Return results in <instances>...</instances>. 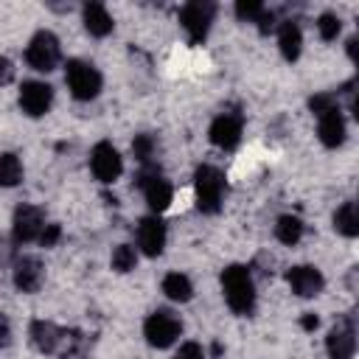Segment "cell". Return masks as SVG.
Returning <instances> with one entry per match:
<instances>
[{
    "mask_svg": "<svg viewBox=\"0 0 359 359\" xmlns=\"http://www.w3.org/2000/svg\"><path fill=\"white\" fill-rule=\"evenodd\" d=\"M222 289H224V300L236 314H252L255 309V283L247 266L233 264L222 272Z\"/></svg>",
    "mask_w": 359,
    "mask_h": 359,
    "instance_id": "1",
    "label": "cell"
},
{
    "mask_svg": "<svg viewBox=\"0 0 359 359\" xmlns=\"http://www.w3.org/2000/svg\"><path fill=\"white\" fill-rule=\"evenodd\" d=\"M196 185V208L202 213H219L224 199V174L213 165H199L194 174Z\"/></svg>",
    "mask_w": 359,
    "mask_h": 359,
    "instance_id": "2",
    "label": "cell"
},
{
    "mask_svg": "<svg viewBox=\"0 0 359 359\" xmlns=\"http://www.w3.org/2000/svg\"><path fill=\"white\" fill-rule=\"evenodd\" d=\"M65 81L70 87V95L79 98V101H93L101 93V73L84 59H70L67 62Z\"/></svg>",
    "mask_w": 359,
    "mask_h": 359,
    "instance_id": "3",
    "label": "cell"
},
{
    "mask_svg": "<svg viewBox=\"0 0 359 359\" xmlns=\"http://www.w3.org/2000/svg\"><path fill=\"white\" fill-rule=\"evenodd\" d=\"M180 334H182L180 317L171 314V311H165V309L149 314L146 323H143V337H146V342L154 345V348H171Z\"/></svg>",
    "mask_w": 359,
    "mask_h": 359,
    "instance_id": "4",
    "label": "cell"
},
{
    "mask_svg": "<svg viewBox=\"0 0 359 359\" xmlns=\"http://www.w3.org/2000/svg\"><path fill=\"white\" fill-rule=\"evenodd\" d=\"M59 56H62L59 39H56L50 31L34 34V39L28 42V50H25L28 65H31L34 70H39V73H50V70L59 65Z\"/></svg>",
    "mask_w": 359,
    "mask_h": 359,
    "instance_id": "5",
    "label": "cell"
},
{
    "mask_svg": "<svg viewBox=\"0 0 359 359\" xmlns=\"http://www.w3.org/2000/svg\"><path fill=\"white\" fill-rule=\"evenodd\" d=\"M213 14H216V6L213 3H205V0H194V3H185L180 8V22L188 31L191 42H202L208 36L210 22H213Z\"/></svg>",
    "mask_w": 359,
    "mask_h": 359,
    "instance_id": "6",
    "label": "cell"
},
{
    "mask_svg": "<svg viewBox=\"0 0 359 359\" xmlns=\"http://www.w3.org/2000/svg\"><path fill=\"white\" fill-rule=\"evenodd\" d=\"M90 168H93V174H95L98 182L109 185V182H115V180L121 177L123 160H121V154H118V149H115L112 143L101 140V143H95L93 151H90Z\"/></svg>",
    "mask_w": 359,
    "mask_h": 359,
    "instance_id": "7",
    "label": "cell"
},
{
    "mask_svg": "<svg viewBox=\"0 0 359 359\" xmlns=\"http://www.w3.org/2000/svg\"><path fill=\"white\" fill-rule=\"evenodd\" d=\"M137 185L143 188V196H146V202H149V208H151L154 213L165 210V208L171 205V199H174V188H171V182H168L157 168H146V171H140Z\"/></svg>",
    "mask_w": 359,
    "mask_h": 359,
    "instance_id": "8",
    "label": "cell"
},
{
    "mask_svg": "<svg viewBox=\"0 0 359 359\" xmlns=\"http://www.w3.org/2000/svg\"><path fill=\"white\" fill-rule=\"evenodd\" d=\"M45 227V213L36 205H20L14 210V222H11V233L17 244H28L34 238H39Z\"/></svg>",
    "mask_w": 359,
    "mask_h": 359,
    "instance_id": "9",
    "label": "cell"
},
{
    "mask_svg": "<svg viewBox=\"0 0 359 359\" xmlns=\"http://www.w3.org/2000/svg\"><path fill=\"white\" fill-rule=\"evenodd\" d=\"M53 104V87L45 81H22L20 87V107L31 118H42Z\"/></svg>",
    "mask_w": 359,
    "mask_h": 359,
    "instance_id": "10",
    "label": "cell"
},
{
    "mask_svg": "<svg viewBox=\"0 0 359 359\" xmlns=\"http://www.w3.org/2000/svg\"><path fill=\"white\" fill-rule=\"evenodd\" d=\"M325 348L331 359H353L356 351V328L351 317H342L325 337Z\"/></svg>",
    "mask_w": 359,
    "mask_h": 359,
    "instance_id": "11",
    "label": "cell"
},
{
    "mask_svg": "<svg viewBox=\"0 0 359 359\" xmlns=\"http://www.w3.org/2000/svg\"><path fill=\"white\" fill-rule=\"evenodd\" d=\"M286 280H289L292 292H294V294H300V297H314V294H320V292H323V286H325L323 272H320L317 266H309V264L292 266V269L286 272Z\"/></svg>",
    "mask_w": 359,
    "mask_h": 359,
    "instance_id": "12",
    "label": "cell"
},
{
    "mask_svg": "<svg viewBox=\"0 0 359 359\" xmlns=\"http://www.w3.org/2000/svg\"><path fill=\"white\" fill-rule=\"evenodd\" d=\"M45 280V266L36 255H20L14 261V286L20 292H36Z\"/></svg>",
    "mask_w": 359,
    "mask_h": 359,
    "instance_id": "13",
    "label": "cell"
},
{
    "mask_svg": "<svg viewBox=\"0 0 359 359\" xmlns=\"http://www.w3.org/2000/svg\"><path fill=\"white\" fill-rule=\"evenodd\" d=\"M208 137H210V143L219 146V149H236L238 140H241V118L233 115V112L219 115V118L210 123Z\"/></svg>",
    "mask_w": 359,
    "mask_h": 359,
    "instance_id": "14",
    "label": "cell"
},
{
    "mask_svg": "<svg viewBox=\"0 0 359 359\" xmlns=\"http://www.w3.org/2000/svg\"><path fill=\"white\" fill-rule=\"evenodd\" d=\"M137 247L149 258H157L163 252V247H165V224L157 216L140 219V224H137Z\"/></svg>",
    "mask_w": 359,
    "mask_h": 359,
    "instance_id": "15",
    "label": "cell"
},
{
    "mask_svg": "<svg viewBox=\"0 0 359 359\" xmlns=\"http://www.w3.org/2000/svg\"><path fill=\"white\" fill-rule=\"evenodd\" d=\"M317 135H320V143L328 146V149L342 146V140H345V118H342L339 107H334V109H328V112L320 115Z\"/></svg>",
    "mask_w": 359,
    "mask_h": 359,
    "instance_id": "16",
    "label": "cell"
},
{
    "mask_svg": "<svg viewBox=\"0 0 359 359\" xmlns=\"http://www.w3.org/2000/svg\"><path fill=\"white\" fill-rule=\"evenodd\" d=\"M81 17H84V28H87L90 36H107L112 31V25H115L109 11L101 3H87L81 8Z\"/></svg>",
    "mask_w": 359,
    "mask_h": 359,
    "instance_id": "17",
    "label": "cell"
},
{
    "mask_svg": "<svg viewBox=\"0 0 359 359\" xmlns=\"http://www.w3.org/2000/svg\"><path fill=\"white\" fill-rule=\"evenodd\" d=\"M278 45H280L283 59L294 62V59L300 56V48H303V34H300V28H297L292 20L280 25V31H278Z\"/></svg>",
    "mask_w": 359,
    "mask_h": 359,
    "instance_id": "18",
    "label": "cell"
},
{
    "mask_svg": "<svg viewBox=\"0 0 359 359\" xmlns=\"http://www.w3.org/2000/svg\"><path fill=\"white\" fill-rule=\"evenodd\" d=\"M163 292L174 303H188L194 297V286H191L188 275H182V272H168L163 278Z\"/></svg>",
    "mask_w": 359,
    "mask_h": 359,
    "instance_id": "19",
    "label": "cell"
},
{
    "mask_svg": "<svg viewBox=\"0 0 359 359\" xmlns=\"http://www.w3.org/2000/svg\"><path fill=\"white\" fill-rule=\"evenodd\" d=\"M334 230L345 238H353L359 233V210H356V202H345L342 208H337L334 213Z\"/></svg>",
    "mask_w": 359,
    "mask_h": 359,
    "instance_id": "20",
    "label": "cell"
},
{
    "mask_svg": "<svg viewBox=\"0 0 359 359\" xmlns=\"http://www.w3.org/2000/svg\"><path fill=\"white\" fill-rule=\"evenodd\" d=\"M275 236H278V241L280 244H297L300 238H303V222L297 219V216H280L278 219V224H275Z\"/></svg>",
    "mask_w": 359,
    "mask_h": 359,
    "instance_id": "21",
    "label": "cell"
},
{
    "mask_svg": "<svg viewBox=\"0 0 359 359\" xmlns=\"http://www.w3.org/2000/svg\"><path fill=\"white\" fill-rule=\"evenodd\" d=\"M20 180H22V163H20V157L11 154V151L0 154V185L3 188H14Z\"/></svg>",
    "mask_w": 359,
    "mask_h": 359,
    "instance_id": "22",
    "label": "cell"
},
{
    "mask_svg": "<svg viewBox=\"0 0 359 359\" xmlns=\"http://www.w3.org/2000/svg\"><path fill=\"white\" fill-rule=\"evenodd\" d=\"M135 264H137V252L132 244H118L112 250V269L115 272H132Z\"/></svg>",
    "mask_w": 359,
    "mask_h": 359,
    "instance_id": "23",
    "label": "cell"
},
{
    "mask_svg": "<svg viewBox=\"0 0 359 359\" xmlns=\"http://www.w3.org/2000/svg\"><path fill=\"white\" fill-rule=\"evenodd\" d=\"M339 28H342V22H339V17H337V14H331V11L320 14V20H317V31H320V36H323L325 42L337 39Z\"/></svg>",
    "mask_w": 359,
    "mask_h": 359,
    "instance_id": "24",
    "label": "cell"
},
{
    "mask_svg": "<svg viewBox=\"0 0 359 359\" xmlns=\"http://www.w3.org/2000/svg\"><path fill=\"white\" fill-rule=\"evenodd\" d=\"M132 154L140 160V163H149L151 154H154V137L151 135H137L132 140Z\"/></svg>",
    "mask_w": 359,
    "mask_h": 359,
    "instance_id": "25",
    "label": "cell"
},
{
    "mask_svg": "<svg viewBox=\"0 0 359 359\" xmlns=\"http://www.w3.org/2000/svg\"><path fill=\"white\" fill-rule=\"evenodd\" d=\"M261 11H264V6L258 0H238L236 3V17L244 22H255L261 17Z\"/></svg>",
    "mask_w": 359,
    "mask_h": 359,
    "instance_id": "26",
    "label": "cell"
},
{
    "mask_svg": "<svg viewBox=\"0 0 359 359\" xmlns=\"http://www.w3.org/2000/svg\"><path fill=\"white\" fill-rule=\"evenodd\" d=\"M309 107H311L314 115H323V112H328V109L337 107V95H334V93H320V95H314V98L309 101Z\"/></svg>",
    "mask_w": 359,
    "mask_h": 359,
    "instance_id": "27",
    "label": "cell"
},
{
    "mask_svg": "<svg viewBox=\"0 0 359 359\" xmlns=\"http://www.w3.org/2000/svg\"><path fill=\"white\" fill-rule=\"evenodd\" d=\"M59 236H62V227L59 224H45L42 233H39V244L42 247H53L59 241Z\"/></svg>",
    "mask_w": 359,
    "mask_h": 359,
    "instance_id": "28",
    "label": "cell"
},
{
    "mask_svg": "<svg viewBox=\"0 0 359 359\" xmlns=\"http://www.w3.org/2000/svg\"><path fill=\"white\" fill-rule=\"evenodd\" d=\"M174 359H205V351L196 342H185V345H180V351H177Z\"/></svg>",
    "mask_w": 359,
    "mask_h": 359,
    "instance_id": "29",
    "label": "cell"
},
{
    "mask_svg": "<svg viewBox=\"0 0 359 359\" xmlns=\"http://www.w3.org/2000/svg\"><path fill=\"white\" fill-rule=\"evenodd\" d=\"M11 81H14V65H11V59L0 56V87L11 84Z\"/></svg>",
    "mask_w": 359,
    "mask_h": 359,
    "instance_id": "30",
    "label": "cell"
},
{
    "mask_svg": "<svg viewBox=\"0 0 359 359\" xmlns=\"http://www.w3.org/2000/svg\"><path fill=\"white\" fill-rule=\"evenodd\" d=\"M255 22H258L261 34H269V31L275 28V11H266V8H264V11H261V17H258Z\"/></svg>",
    "mask_w": 359,
    "mask_h": 359,
    "instance_id": "31",
    "label": "cell"
},
{
    "mask_svg": "<svg viewBox=\"0 0 359 359\" xmlns=\"http://www.w3.org/2000/svg\"><path fill=\"white\" fill-rule=\"evenodd\" d=\"M11 342V325H8V320L0 314V348H6Z\"/></svg>",
    "mask_w": 359,
    "mask_h": 359,
    "instance_id": "32",
    "label": "cell"
},
{
    "mask_svg": "<svg viewBox=\"0 0 359 359\" xmlns=\"http://www.w3.org/2000/svg\"><path fill=\"white\" fill-rule=\"evenodd\" d=\"M11 255H14V247H11V241H8V238H0V264H6Z\"/></svg>",
    "mask_w": 359,
    "mask_h": 359,
    "instance_id": "33",
    "label": "cell"
},
{
    "mask_svg": "<svg viewBox=\"0 0 359 359\" xmlns=\"http://www.w3.org/2000/svg\"><path fill=\"white\" fill-rule=\"evenodd\" d=\"M300 325H303V328H306V331H314V328H317V325H320V320H317V317H314V314H306V317H303V320H300Z\"/></svg>",
    "mask_w": 359,
    "mask_h": 359,
    "instance_id": "34",
    "label": "cell"
},
{
    "mask_svg": "<svg viewBox=\"0 0 359 359\" xmlns=\"http://www.w3.org/2000/svg\"><path fill=\"white\" fill-rule=\"evenodd\" d=\"M348 56L356 59V39H348Z\"/></svg>",
    "mask_w": 359,
    "mask_h": 359,
    "instance_id": "35",
    "label": "cell"
}]
</instances>
